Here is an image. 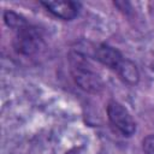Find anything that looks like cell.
I'll return each mask as SVG.
<instances>
[{
	"mask_svg": "<svg viewBox=\"0 0 154 154\" xmlns=\"http://www.w3.org/2000/svg\"><path fill=\"white\" fill-rule=\"evenodd\" d=\"M107 114L111 124L124 136H131L136 130L135 120L129 111L119 102L112 100L107 105Z\"/></svg>",
	"mask_w": 154,
	"mask_h": 154,
	"instance_id": "obj_3",
	"label": "cell"
},
{
	"mask_svg": "<svg viewBox=\"0 0 154 154\" xmlns=\"http://www.w3.org/2000/svg\"><path fill=\"white\" fill-rule=\"evenodd\" d=\"M94 58L97 61H100L101 64L106 65L107 67H109L114 71L118 69V66L124 60L122 53L118 49H116L108 45H105V43L99 45L94 48Z\"/></svg>",
	"mask_w": 154,
	"mask_h": 154,
	"instance_id": "obj_5",
	"label": "cell"
},
{
	"mask_svg": "<svg viewBox=\"0 0 154 154\" xmlns=\"http://www.w3.org/2000/svg\"><path fill=\"white\" fill-rule=\"evenodd\" d=\"M69 63L72 78L79 88L94 94L102 90V79L82 53L77 51H71L69 53Z\"/></svg>",
	"mask_w": 154,
	"mask_h": 154,
	"instance_id": "obj_1",
	"label": "cell"
},
{
	"mask_svg": "<svg viewBox=\"0 0 154 154\" xmlns=\"http://www.w3.org/2000/svg\"><path fill=\"white\" fill-rule=\"evenodd\" d=\"M143 150L146 154H154V135H148L143 140Z\"/></svg>",
	"mask_w": 154,
	"mask_h": 154,
	"instance_id": "obj_8",
	"label": "cell"
},
{
	"mask_svg": "<svg viewBox=\"0 0 154 154\" xmlns=\"http://www.w3.org/2000/svg\"><path fill=\"white\" fill-rule=\"evenodd\" d=\"M4 19H5V23H6L10 28L16 29V30H18V29H20L22 26H24V25L28 24V23L25 22V19L22 18L19 14H17V13H14V12H10V11H8V12H5Z\"/></svg>",
	"mask_w": 154,
	"mask_h": 154,
	"instance_id": "obj_7",
	"label": "cell"
},
{
	"mask_svg": "<svg viewBox=\"0 0 154 154\" xmlns=\"http://www.w3.org/2000/svg\"><path fill=\"white\" fill-rule=\"evenodd\" d=\"M43 46V40L36 28L29 24L17 30L13 40V47L17 53L22 55H34Z\"/></svg>",
	"mask_w": 154,
	"mask_h": 154,
	"instance_id": "obj_2",
	"label": "cell"
},
{
	"mask_svg": "<svg viewBox=\"0 0 154 154\" xmlns=\"http://www.w3.org/2000/svg\"><path fill=\"white\" fill-rule=\"evenodd\" d=\"M41 5H43L52 14H54L58 18H61L64 20H71L73 19L79 11L81 4L76 1L70 0H61V1H41Z\"/></svg>",
	"mask_w": 154,
	"mask_h": 154,
	"instance_id": "obj_4",
	"label": "cell"
},
{
	"mask_svg": "<svg viewBox=\"0 0 154 154\" xmlns=\"http://www.w3.org/2000/svg\"><path fill=\"white\" fill-rule=\"evenodd\" d=\"M116 71L118 72L120 78L124 82H126L128 84H136L138 82L140 75H138L137 67H136V65L134 63H131L128 59H124Z\"/></svg>",
	"mask_w": 154,
	"mask_h": 154,
	"instance_id": "obj_6",
	"label": "cell"
}]
</instances>
